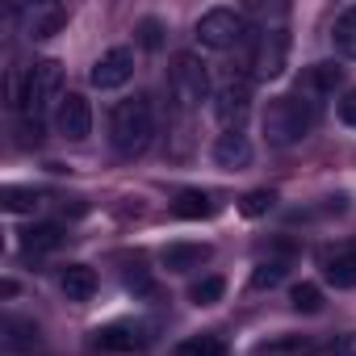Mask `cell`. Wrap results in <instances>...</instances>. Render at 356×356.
Listing matches in <instances>:
<instances>
[{
    "label": "cell",
    "mask_w": 356,
    "mask_h": 356,
    "mask_svg": "<svg viewBox=\"0 0 356 356\" xmlns=\"http://www.w3.org/2000/svg\"><path fill=\"white\" fill-rule=\"evenodd\" d=\"M273 206H277V193H273V189H252V193L239 202V214H243V218H260V214H268Z\"/></svg>",
    "instance_id": "cell-26"
},
{
    "label": "cell",
    "mask_w": 356,
    "mask_h": 356,
    "mask_svg": "<svg viewBox=\"0 0 356 356\" xmlns=\"http://www.w3.org/2000/svg\"><path fill=\"white\" fill-rule=\"evenodd\" d=\"M130 76H134V55H130L126 47H109V51H105V55L92 63V72H88L92 88H101V92H113V88H122Z\"/></svg>",
    "instance_id": "cell-9"
},
{
    "label": "cell",
    "mask_w": 356,
    "mask_h": 356,
    "mask_svg": "<svg viewBox=\"0 0 356 356\" xmlns=\"http://www.w3.org/2000/svg\"><path fill=\"white\" fill-rule=\"evenodd\" d=\"M168 92H172V101L181 105V109H197L210 97V72H206V63L193 51H181V55L172 59V67H168Z\"/></svg>",
    "instance_id": "cell-5"
},
{
    "label": "cell",
    "mask_w": 356,
    "mask_h": 356,
    "mask_svg": "<svg viewBox=\"0 0 356 356\" xmlns=\"http://www.w3.org/2000/svg\"><path fill=\"white\" fill-rule=\"evenodd\" d=\"M331 38H335V51H339L343 59H356V5H348V9L335 17Z\"/></svg>",
    "instance_id": "cell-20"
},
{
    "label": "cell",
    "mask_w": 356,
    "mask_h": 356,
    "mask_svg": "<svg viewBox=\"0 0 356 356\" xmlns=\"http://www.w3.org/2000/svg\"><path fill=\"white\" fill-rule=\"evenodd\" d=\"M151 339H155V323L147 318H118L92 331V343L101 352H143Z\"/></svg>",
    "instance_id": "cell-7"
},
{
    "label": "cell",
    "mask_w": 356,
    "mask_h": 356,
    "mask_svg": "<svg viewBox=\"0 0 356 356\" xmlns=\"http://www.w3.org/2000/svg\"><path fill=\"white\" fill-rule=\"evenodd\" d=\"M59 285H63L67 302H88V298L97 293V273H92L88 264H67L63 277H59Z\"/></svg>",
    "instance_id": "cell-15"
},
{
    "label": "cell",
    "mask_w": 356,
    "mask_h": 356,
    "mask_svg": "<svg viewBox=\"0 0 356 356\" xmlns=\"http://www.w3.org/2000/svg\"><path fill=\"white\" fill-rule=\"evenodd\" d=\"M63 22H67V9L63 5H34V9H26V34L34 42L55 38L63 30Z\"/></svg>",
    "instance_id": "cell-14"
},
{
    "label": "cell",
    "mask_w": 356,
    "mask_h": 356,
    "mask_svg": "<svg viewBox=\"0 0 356 356\" xmlns=\"http://www.w3.org/2000/svg\"><path fill=\"white\" fill-rule=\"evenodd\" d=\"M134 34H138V42H143V51H159V47H163V26H159L155 17H143Z\"/></svg>",
    "instance_id": "cell-27"
},
{
    "label": "cell",
    "mask_w": 356,
    "mask_h": 356,
    "mask_svg": "<svg viewBox=\"0 0 356 356\" xmlns=\"http://www.w3.org/2000/svg\"><path fill=\"white\" fill-rule=\"evenodd\" d=\"M285 281V260H260L252 268V289H273Z\"/></svg>",
    "instance_id": "cell-24"
},
{
    "label": "cell",
    "mask_w": 356,
    "mask_h": 356,
    "mask_svg": "<svg viewBox=\"0 0 356 356\" xmlns=\"http://www.w3.org/2000/svg\"><path fill=\"white\" fill-rule=\"evenodd\" d=\"M176 356H227V343L218 335H189L176 343Z\"/></svg>",
    "instance_id": "cell-21"
},
{
    "label": "cell",
    "mask_w": 356,
    "mask_h": 356,
    "mask_svg": "<svg viewBox=\"0 0 356 356\" xmlns=\"http://www.w3.org/2000/svg\"><path fill=\"white\" fill-rule=\"evenodd\" d=\"M248 109H252V84L248 80H227L214 92V118L227 130H239V122L248 118Z\"/></svg>",
    "instance_id": "cell-10"
},
{
    "label": "cell",
    "mask_w": 356,
    "mask_h": 356,
    "mask_svg": "<svg viewBox=\"0 0 356 356\" xmlns=\"http://www.w3.org/2000/svg\"><path fill=\"white\" fill-rule=\"evenodd\" d=\"M38 343H42L38 323H30V318H5V348L9 352H34Z\"/></svg>",
    "instance_id": "cell-16"
},
{
    "label": "cell",
    "mask_w": 356,
    "mask_h": 356,
    "mask_svg": "<svg viewBox=\"0 0 356 356\" xmlns=\"http://www.w3.org/2000/svg\"><path fill=\"white\" fill-rule=\"evenodd\" d=\"M339 122H343V126H356V88L339 101Z\"/></svg>",
    "instance_id": "cell-29"
},
{
    "label": "cell",
    "mask_w": 356,
    "mask_h": 356,
    "mask_svg": "<svg viewBox=\"0 0 356 356\" xmlns=\"http://www.w3.org/2000/svg\"><path fill=\"white\" fill-rule=\"evenodd\" d=\"M214 163L218 168H248L252 163V138L243 130H222L214 138Z\"/></svg>",
    "instance_id": "cell-12"
},
{
    "label": "cell",
    "mask_w": 356,
    "mask_h": 356,
    "mask_svg": "<svg viewBox=\"0 0 356 356\" xmlns=\"http://www.w3.org/2000/svg\"><path fill=\"white\" fill-rule=\"evenodd\" d=\"M323 277L335 285V289H356V252H335L323 260Z\"/></svg>",
    "instance_id": "cell-17"
},
{
    "label": "cell",
    "mask_w": 356,
    "mask_h": 356,
    "mask_svg": "<svg viewBox=\"0 0 356 356\" xmlns=\"http://www.w3.org/2000/svg\"><path fill=\"white\" fill-rule=\"evenodd\" d=\"M59 243H63V231H59L55 222H38V227L22 231V252H26V256H42V252H55Z\"/></svg>",
    "instance_id": "cell-19"
},
{
    "label": "cell",
    "mask_w": 356,
    "mask_h": 356,
    "mask_svg": "<svg viewBox=\"0 0 356 356\" xmlns=\"http://www.w3.org/2000/svg\"><path fill=\"white\" fill-rule=\"evenodd\" d=\"M0 206H5L9 214H30L38 206V193L22 189V185H5V189H0Z\"/></svg>",
    "instance_id": "cell-23"
},
{
    "label": "cell",
    "mask_w": 356,
    "mask_h": 356,
    "mask_svg": "<svg viewBox=\"0 0 356 356\" xmlns=\"http://www.w3.org/2000/svg\"><path fill=\"white\" fill-rule=\"evenodd\" d=\"M155 138V109L147 97H130V101H118L113 113H109V143L118 155L134 159L151 147Z\"/></svg>",
    "instance_id": "cell-1"
},
{
    "label": "cell",
    "mask_w": 356,
    "mask_h": 356,
    "mask_svg": "<svg viewBox=\"0 0 356 356\" xmlns=\"http://www.w3.org/2000/svg\"><path fill=\"white\" fill-rule=\"evenodd\" d=\"M243 34H248V17L239 9L218 5V9H206L197 17V42L210 47V51H231Z\"/></svg>",
    "instance_id": "cell-6"
},
{
    "label": "cell",
    "mask_w": 356,
    "mask_h": 356,
    "mask_svg": "<svg viewBox=\"0 0 356 356\" xmlns=\"http://www.w3.org/2000/svg\"><path fill=\"white\" fill-rule=\"evenodd\" d=\"M331 356H356V335H343V339L331 348Z\"/></svg>",
    "instance_id": "cell-30"
},
{
    "label": "cell",
    "mask_w": 356,
    "mask_h": 356,
    "mask_svg": "<svg viewBox=\"0 0 356 356\" xmlns=\"http://www.w3.org/2000/svg\"><path fill=\"white\" fill-rule=\"evenodd\" d=\"M252 72L256 80H281L289 67V26H285V9L273 13V22L264 17L252 30Z\"/></svg>",
    "instance_id": "cell-2"
},
{
    "label": "cell",
    "mask_w": 356,
    "mask_h": 356,
    "mask_svg": "<svg viewBox=\"0 0 356 356\" xmlns=\"http://www.w3.org/2000/svg\"><path fill=\"white\" fill-rule=\"evenodd\" d=\"M126 285H130L134 293H155V285H151V277H147V273H138V268H134V273H126Z\"/></svg>",
    "instance_id": "cell-28"
},
{
    "label": "cell",
    "mask_w": 356,
    "mask_h": 356,
    "mask_svg": "<svg viewBox=\"0 0 356 356\" xmlns=\"http://www.w3.org/2000/svg\"><path fill=\"white\" fill-rule=\"evenodd\" d=\"M51 101H63V63L59 59H42V63H34L26 72L17 109H22V118L42 122V113H47Z\"/></svg>",
    "instance_id": "cell-4"
},
{
    "label": "cell",
    "mask_w": 356,
    "mask_h": 356,
    "mask_svg": "<svg viewBox=\"0 0 356 356\" xmlns=\"http://www.w3.org/2000/svg\"><path fill=\"white\" fill-rule=\"evenodd\" d=\"M55 126H59L63 138L84 143L92 134V105H88V97L84 92H63V101L55 105Z\"/></svg>",
    "instance_id": "cell-8"
},
{
    "label": "cell",
    "mask_w": 356,
    "mask_h": 356,
    "mask_svg": "<svg viewBox=\"0 0 356 356\" xmlns=\"http://www.w3.org/2000/svg\"><path fill=\"white\" fill-rule=\"evenodd\" d=\"M222 293H227V281H222V277H202V281L189 289L193 306H214V302H222Z\"/></svg>",
    "instance_id": "cell-25"
},
{
    "label": "cell",
    "mask_w": 356,
    "mask_h": 356,
    "mask_svg": "<svg viewBox=\"0 0 356 356\" xmlns=\"http://www.w3.org/2000/svg\"><path fill=\"white\" fill-rule=\"evenodd\" d=\"M289 306H293L298 314H318V310H323V289H318L314 281H302V285L289 289Z\"/></svg>",
    "instance_id": "cell-22"
},
{
    "label": "cell",
    "mask_w": 356,
    "mask_h": 356,
    "mask_svg": "<svg viewBox=\"0 0 356 356\" xmlns=\"http://www.w3.org/2000/svg\"><path fill=\"white\" fill-rule=\"evenodd\" d=\"M214 210H218V202L210 193H202V189H185V193H176V202H172L176 218H210Z\"/></svg>",
    "instance_id": "cell-18"
},
{
    "label": "cell",
    "mask_w": 356,
    "mask_h": 356,
    "mask_svg": "<svg viewBox=\"0 0 356 356\" xmlns=\"http://www.w3.org/2000/svg\"><path fill=\"white\" fill-rule=\"evenodd\" d=\"M210 256H214L210 243H168L163 256H159V264L168 273H189V268H202Z\"/></svg>",
    "instance_id": "cell-13"
},
{
    "label": "cell",
    "mask_w": 356,
    "mask_h": 356,
    "mask_svg": "<svg viewBox=\"0 0 356 356\" xmlns=\"http://www.w3.org/2000/svg\"><path fill=\"white\" fill-rule=\"evenodd\" d=\"M339 84H343V67H335V63H310L302 72V80H298V97L318 109L327 97H335Z\"/></svg>",
    "instance_id": "cell-11"
},
{
    "label": "cell",
    "mask_w": 356,
    "mask_h": 356,
    "mask_svg": "<svg viewBox=\"0 0 356 356\" xmlns=\"http://www.w3.org/2000/svg\"><path fill=\"white\" fill-rule=\"evenodd\" d=\"M314 118H318V109L310 101H302L298 92L293 97H277L264 109V138L273 147H293V143H302L314 130Z\"/></svg>",
    "instance_id": "cell-3"
}]
</instances>
